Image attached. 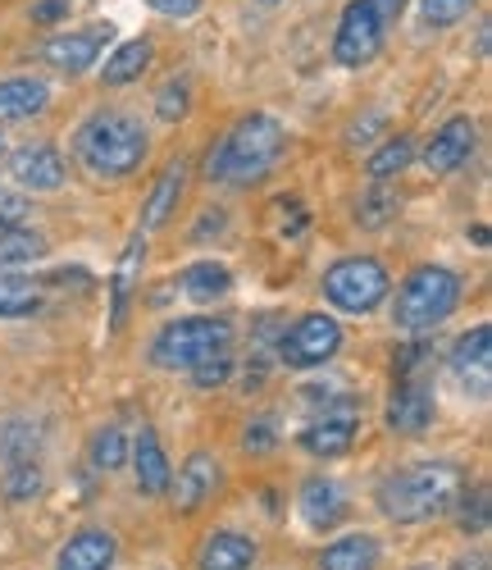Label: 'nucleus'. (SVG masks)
<instances>
[{
	"label": "nucleus",
	"mask_w": 492,
	"mask_h": 570,
	"mask_svg": "<svg viewBox=\"0 0 492 570\" xmlns=\"http://www.w3.org/2000/svg\"><path fill=\"white\" fill-rule=\"evenodd\" d=\"M73 151H78V165L101 178V183H119V178H132L146 156H151V137H146L141 119L128 115V110H96L91 119H82L78 137H73Z\"/></svg>",
	"instance_id": "f257e3e1"
},
{
	"label": "nucleus",
	"mask_w": 492,
	"mask_h": 570,
	"mask_svg": "<svg viewBox=\"0 0 492 570\" xmlns=\"http://www.w3.org/2000/svg\"><path fill=\"white\" fill-rule=\"evenodd\" d=\"M283 147H287V132L274 115H246L224 132L219 147H210L206 178L210 183H233V187H252L278 165Z\"/></svg>",
	"instance_id": "f03ea898"
},
{
	"label": "nucleus",
	"mask_w": 492,
	"mask_h": 570,
	"mask_svg": "<svg viewBox=\"0 0 492 570\" xmlns=\"http://www.w3.org/2000/svg\"><path fill=\"white\" fill-rule=\"evenodd\" d=\"M461 502V470L452 461H424L402 474H392L378 489V507L397 525H424V520L447 515Z\"/></svg>",
	"instance_id": "7ed1b4c3"
},
{
	"label": "nucleus",
	"mask_w": 492,
	"mask_h": 570,
	"mask_svg": "<svg viewBox=\"0 0 492 570\" xmlns=\"http://www.w3.org/2000/svg\"><path fill=\"white\" fill-rule=\"evenodd\" d=\"M461 302V278L447 265H420L402 278L397 302H392V320L406 334H433Z\"/></svg>",
	"instance_id": "20e7f679"
},
{
	"label": "nucleus",
	"mask_w": 492,
	"mask_h": 570,
	"mask_svg": "<svg viewBox=\"0 0 492 570\" xmlns=\"http://www.w3.org/2000/svg\"><path fill=\"white\" fill-rule=\"evenodd\" d=\"M406 6L411 0H347V10H342L337 32H333V60L342 69L370 65L383 51L392 23L402 19Z\"/></svg>",
	"instance_id": "39448f33"
},
{
	"label": "nucleus",
	"mask_w": 492,
	"mask_h": 570,
	"mask_svg": "<svg viewBox=\"0 0 492 570\" xmlns=\"http://www.w3.org/2000/svg\"><path fill=\"white\" fill-rule=\"evenodd\" d=\"M228 343H233V324L224 315H183V320H169L156 334L151 361L160 370H191L228 352Z\"/></svg>",
	"instance_id": "423d86ee"
},
{
	"label": "nucleus",
	"mask_w": 492,
	"mask_h": 570,
	"mask_svg": "<svg viewBox=\"0 0 492 570\" xmlns=\"http://www.w3.org/2000/svg\"><path fill=\"white\" fill-rule=\"evenodd\" d=\"M392 293V278H387V265L374 261V256H342L324 269V297L347 311V315H370L387 302Z\"/></svg>",
	"instance_id": "0eeeda50"
},
{
	"label": "nucleus",
	"mask_w": 492,
	"mask_h": 570,
	"mask_svg": "<svg viewBox=\"0 0 492 570\" xmlns=\"http://www.w3.org/2000/svg\"><path fill=\"white\" fill-rule=\"evenodd\" d=\"M337 347H342V324L333 315H324V311H311L292 328H283L274 352H278V361L287 370H315V365L333 361Z\"/></svg>",
	"instance_id": "6e6552de"
},
{
	"label": "nucleus",
	"mask_w": 492,
	"mask_h": 570,
	"mask_svg": "<svg viewBox=\"0 0 492 570\" xmlns=\"http://www.w3.org/2000/svg\"><path fill=\"white\" fill-rule=\"evenodd\" d=\"M356 424H361V402L342 393L337 402H328V406H319L311 415V424L302 430V448L311 456H324V461L328 456H342V452L356 443Z\"/></svg>",
	"instance_id": "1a4fd4ad"
},
{
	"label": "nucleus",
	"mask_w": 492,
	"mask_h": 570,
	"mask_svg": "<svg viewBox=\"0 0 492 570\" xmlns=\"http://www.w3.org/2000/svg\"><path fill=\"white\" fill-rule=\"evenodd\" d=\"M437 415L433 402V379L429 374H406L397 379V389L387 397V430L392 434H424Z\"/></svg>",
	"instance_id": "9d476101"
},
{
	"label": "nucleus",
	"mask_w": 492,
	"mask_h": 570,
	"mask_svg": "<svg viewBox=\"0 0 492 570\" xmlns=\"http://www.w3.org/2000/svg\"><path fill=\"white\" fill-rule=\"evenodd\" d=\"M10 178L23 193H60L69 183V165L51 141H28V147H19L10 156Z\"/></svg>",
	"instance_id": "9b49d317"
},
{
	"label": "nucleus",
	"mask_w": 492,
	"mask_h": 570,
	"mask_svg": "<svg viewBox=\"0 0 492 570\" xmlns=\"http://www.w3.org/2000/svg\"><path fill=\"white\" fill-rule=\"evenodd\" d=\"M452 379L465 393L488 397V384H492V328L488 324H474L470 334L456 338V347H452Z\"/></svg>",
	"instance_id": "f8f14e48"
},
{
	"label": "nucleus",
	"mask_w": 492,
	"mask_h": 570,
	"mask_svg": "<svg viewBox=\"0 0 492 570\" xmlns=\"http://www.w3.org/2000/svg\"><path fill=\"white\" fill-rule=\"evenodd\" d=\"M474 141H479V128L470 115H456L447 119L433 137H429V147H424V169L429 174H452L461 169L470 156H474Z\"/></svg>",
	"instance_id": "ddd939ff"
},
{
	"label": "nucleus",
	"mask_w": 492,
	"mask_h": 570,
	"mask_svg": "<svg viewBox=\"0 0 492 570\" xmlns=\"http://www.w3.org/2000/svg\"><path fill=\"white\" fill-rule=\"evenodd\" d=\"M110 32L101 28H87V32H60L41 46V60L56 65L60 73H87L96 60H101V46H106Z\"/></svg>",
	"instance_id": "4468645a"
},
{
	"label": "nucleus",
	"mask_w": 492,
	"mask_h": 570,
	"mask_svg": "<svg viewBox=\"0 0 492 570\" xmlns=\"http://www.w3.org/2000/svg\"><path fill=\"white\" fill-rule=\"evenodd\" d=\"M169 489H174V507H178V511L206 507V502L215 498V489H219V465H215V456H210V452H191Z\"/></svg>",
	"instance_id": "2eb2a0df"
},
{
	"label": "nucleus",
	"mask_w": 492,
	"mask_h": 570,
	"mask_svg": "<svg viewBox=\"0 0 492 570\" xmlns=\"http://www.w3.org/2000/svg\"><path fill=\"white\" fill-rule=\"evenodd\" d=\"M128 461H132V470H137V489H141V493H151V498L169 493L174 470H169V456H165L156 430H141V434L128 443Z\"/></svg>",
	"instance_id": "dca6fc26"
},
{
	"label": "nucleus",
	"mask_w": 492,
	"mask_h": 570,
	"mask_svg": "<svg viewBox=\"0 0 492 570\" xmlns=\"http://www.w3.org/2000/svg\"><path fill=\"white\" fill-rule=\"evenodd\" d=\"M46 106H51V87L32 73H14L0 78V124H23L37 119Z\"/></svg>",
	"instance_id": "f3484780"
},
{
	"label": "nucleus",
	"mask_w": 492,
	"mask_h": 570,
	"mask_svg": "<svg viewBox=\"0 0 492 570\" xmlns=\"http://www.w3.org/2000/svg\"><path fill=\"white\" fill-rule=\"evenodd\" d=\"M115 552H119L115 534H106V530H78L60 548L56 570H110L115 566Z\"/></svg>",
	"instance_id": "a211bd4d"
},
{
	"label": "nucleus",
	"mask_w": 492,
	"mask_h": 570,
	"mask_svg": "<svg viewBox=\"0 0 492 570\" xmlns=\"http://www.w3.org/2000/svg\"><path fill=\"white\" fill-rule=\"evenodd\" d=\"M183 187H187V165L174 160V165L160 174V183L151 187L146 206H141V233H156V228H165V224L174 219V210H178V202H183Z\"/></svg>",
	"instance_id": "6ab92c4d"
},
{
	"label": "nucleus",
	"mask_w": 492,
	"mask_h": 570,
	"mask_svg": "<svg viewBox=\"0 0 492 570\" xmlns=\"http://www.w3.org/2000/svg\"><path fill=\"white\" fill-rule=\"evenodd\" d=\"M228 288H233V269L219 261H196L178 274V293L196 306H215L219 297H228Z\"/></svg>",
	"instance_id": "aec40b11"
},
{
	"label": "nucleus",
	"mask_w": 492,
	"mask_h": 570,
	"mask_svg": "<svg viewBox=\"0 0 492 570\" xmlns=\"http://www.w3.org/2000/svg\"><path fill=\"white\" fill-rule=\"evenodd\" d=\"M342 515H347V498H342V489L333 480L315 474V480L302 484V520L311 530H333Z\"/></svg>",
	"instance_id": "412c9836"
},
{
	"label": "nucleus",
	"mask_w": 492,
	"mask_h": 570,
	"mask_svg": "<svg viewBox=\"0 0 492 570\" xmlns=\"http://www.w3.org/2000/svg\"><path fill=\"white\" fill-rule=\"evenodd\" d=\"M151 56H156L151 37H128V41H119L115 51L106 56V65H101V82H106V87H128V82H137L146 69H151Z\"/></svg>",
	"instance_id": "4be33fe9"
},
{
	"label": "nucleus",
	"mask_w": 492,
	"mask_h": 570,
	"mask_svg": "<svg viewBox=\"0 0 492 570\" xmlns=\"http://www.w3.org/2000/svg\"><path fill=\"white\" fill-rule=\"evenodd\" d=\"M252 566H256V543L237 530L210 534L201 557H196V570H252Z\"/></svg>",
	"instance_id": "5701e85b"
},
{
	"label": "nucleus",
	"mask_w": 492,
	"mask_h": 570,
	"mask_svg": "<svg viewBox=\"0 0 492 570\" xmlns=\"http://www.w3.org/2000/svg\"><path fill=\"white\" fill-rule=\"evenodd\" d=\"M37 311H41V283L19 269H0V320H32Z\"/></svg>",
	"instance_id": "b1692460"
},
{
	"label": "nucleus",
	"mask_w": 492,
	"mask_h": 570,
	"mask_svg": "<svg viewBox=\"0 0 492 570\" xmlns=\"http://www.w3.org/2000/svg\"><path fill=\"white\" fill-rule=\"evenodd\" d=\"M378 543L370 534H342L319 552V570H374Z\"/></svg>",
	"instance_id": "393cba45"
},
{
	"label": "nucleus",
	"mask_w": 492,
	"mask_h": 570,
	"mask_svg": "<svg viewBox=\"0 0 492 570\" xmlns=\"http://www.w3.org/2000/svg\"><path fill=\"white\" fill-rule=\"evenodd\" d=\"M0 456H6V470L10 465H28L41 456V424L32 420H6L0 424Z\"/></svg>",
	"instance_id": "a878e982"
},
{
	"label": "nucleus",
	"mask_w": 492,
	"mask_h": 570,
	"mask_svg": "<svg viewBox=\"0 0 492 570\" xmlns=\"http://www.w3.org/2000/svg\"><path fill=\"white\" fill-rule=\"evenodd\" d=\"M46 256V237L37 228H0V269H23Z\"/></svg>",
	"instance_id": "bb28decb"
},
{
	"label": "nucleus",
	"mask_w": 492,
	"mask_h": 570,
	"mask_svg": "<svg viewBox=\"0 0 492 570\" xmlns=\"http://www.w3.org/2000/svg\"><path fill=\"white\" fill-rule=\"evenodd\" d=\"M411 160H415V141L411 137H387L383 147L370 156V165H365V174L374 178V183H387V178H397L402 169H411Z\"/></svg>",
	"instance_id": "cd10ccee"
},
{
	"label": "nucleus",
	"mask_w": 492,
	"mask_h": 570,
	"mask_svg": "<svg viewBox=\"0 0 492 570\" xmlns=\"http://www.w3.org/2000/svg\"><path fill=\"white\" fill-rule=\"evenodd\" d=\"M91 465L106 470V474L128 465V434H124V424H106V430L91 434Z\"/></svg>",
	"instance_id": "c85d7f7f"
},
{
	"label": "nucleus",
	"mask_w": 492,
	"mask_h": 570,
	"mask_svg": "<svg viewBox=\"0 0 492 570\" xmlns=\"http://www.w3.org/2000/svg\"><path fill=\"white\" fill-rule=\"evenodd\" d=\"M141 256H146V247H141V237H132V247L124 252V261H119V269H115V328L124 324V315H128V297H132V288H137V265H141Z\"/></svg>",
	"instance_id": "c756f323"
},
{
	"label": "nucleus",
	"mask_w": 492,
	"mask_h": 570,
	"mask_svg": "<svg viewBox=\"0 0 492 570\" xmlns=\"http://www.w3.org/2000/svg\"><path fill=\"white\" fill-rule=\"evenodd\" d=\"M187 110H191V87H187V78H169V82L156 91V115H160L165 124H178V119H187Z\"/></svg>",
	"instance_id": "7c9ffc66"
},
{
	"label": "nucleus",
	"mask_w": 492,
	"mask_h": 570,
	"mask_svg": "<svg viewBox=\"0 0 492 570\" xmlns=\"http://www.w3.org/2000/svg\"><path fill=\"white\" fill-rule=\"evenodd\" d=\"M474 10V0H420V14L429 28H456Z\"/></svg>",
	"instance_id": "2f4dec72"
},
{
	"label": "nucleus",
	"mask_w": 492,
	"mask_h": 570,
	"mask_svg": "<svg viewBox=\"0 0 492 570\" xmlns=\"http://www.w3.org/2000/svg\"><path fill=\"white\" fill-rule=\"evenodd\" d=\"M187 374H191V384H196V389L215 393V389L228 384V374H233V352H219V356H210V361H201V365H191Z\"/></svg>",
	"instance_id": "473e14b6"
},
{
	"label": "nucleus",
	"mask_w": 492,
	"mask_h": 570,
	"mask_svg": "<svg viewBox=\"0 0 492 570\" xmlns=\"http://www.w3.org/2000/svg\"><path fill=\"white\" fill-rule=\"evenodd\" d=\"M6 493L14 502H28L41 493V461H28V465H10L6 470Z\"/></svg>",
	"instance_id": "72a5a7b5"
},
{
	"label": "nucleus",
	"mask_w": 492,
	"mask_h": 570,
	"mask_svg": "<svg viewBox=\"0 0 492 570\" xmlns=\"http://www.w3.org/2000/svg\"><path fill=\"white\" fill-rule=\"evenodd\" d=\"M392 215H397V202H392V193H383V187H374V193L361 202V210H356V219H361L365 228H378V224H387Z\"/></svg>",
	"instance_id": "f704fd0d"
},
{
	"label": "nucleus",
	"mask_w": 492,
	"mask_h": 570,
	"mask_svg": "<svg viewBox=\"0 0 492 570\" xmlns=\"http://www.w3.org/2000/svg\"><path fill=\"white\" fill-rule=\"evenodd\" d=\"M274 443H278V424H274V415H260V420L246 424V434H242V448H246V452H269Z\"/></svg>",
	"instance_id": "c9c22d12"
},
{
	"label": "nucleus",
	"mask_w": 492,
	"mask_h": 570,
	"mask_svg": "<svg viewBox=\"0 0 492 570\" xmlns=\"http://www.w3.org/2000/svg\"><path fill=\"white\" fill-rule=\"evenodd\" d=\"M23 210H28V197L14 193V187L0 178V228H14V224L23 219Z\"/></svg>",
	"instance_id": "e433bc0d"
},
{
	"label": "nucleus",
	"mask_w": 492,
	"mask_h": 570,
	"mask_svg": "<svg viewBox=\"0 0 492 570\" xmlns=\"http://www.w3.org/2000/svg\"><path fill=\"white\" fill-rule=\"evenodd\" d=\"M146 6H151L156 14H165V19H191L206 0H146Z\"/></svg>",
	"instance_id": "4c0bfd02"
},
{
	"label": "nucleus",
	"mask_w": 492,
	"mask_h": 570,
	"mask_svg": "<svg viewBox=\"0 0 492 570\" xmlns=\"http://www.w3.org/2000/svg\"><path fill=\"white\" fill-rule=\"evenodd\" d=\"M69 14V0H41V6H32V19L37 23H56Z\"/></svg>",
	"instance_id": "58836bf2"
},
{
	"label": "nucleus",
	"mask_w": 492,
	"mask_h": 570,
	"mask_svg": "<svg viewBox=\"0 0 492 570\" xmlns=\"http://www.w3.org/2000/svg\"><path fill=\"white\" fill-rule=\"evenodd\" d=\"M452 570H488V561L474 552V557H456V561H452Z\"/></svg>",
	"instance_id": "ea45409f"
},
{
	"label": "nucleus",
	"mask_w": 492,
	"mask_h": 570,
	"mask_svg": "<svg viewBox=\"0 0 492 570\" xmlns=\"http://www.w3.org/2000/svg\"><path fill=\"white\" fill-rule=\"evenodd\" d=\"M0 151H6V132H0Z\"/></svg>",
	"instance_id": "a19ab883"
},
{
	"label": "nucleus",
	"mask_w": 492,
	"mask_h": 570,
	"mask_svg": "<svg viewBox=\"0 0 492 570\" xmlns=\"http://www.w3.org/2000/svg\"><path fill=\"white\" fill-rule=\"evenodd\" d=\"M265 6H274V0H265Z\"/></svg>",
	"instance_id": "79ce46f5"
}]
</instances>
